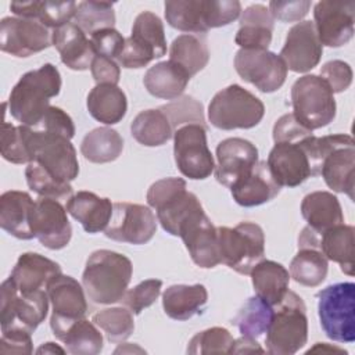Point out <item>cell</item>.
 <instances>
[{"label":"cell","mask_w":355,"mask_h":355,"mask_svg":"<svg viewBox=\"0 0 355 355\" xmlns=\"http://www.w3.org/2000/svg\"><path fill=\"white\" fill-rule=\"evenodd\" d=\"M61 75L53 64L24 73L12 87L7 105L11 116L21 125L35 128L46 115L50 98L58 96Z\"/></svg>","instance_id":"cell-1"},{"label":"cell","mask_w":355,"mask_h":355,"mask_svg":"<svg viewBox=\"0 0 355 355\" xmlns=\"http://www.w3.org/2000/svg\"><path fill=\"white\" fill-rule=\"evenodd\" d=\"M133 273L132 262L123 254L97 250L86 261L82 286L93 304L108 305L122 300Z\"/></svg>","instance_id":"cell-2"},{"label":"cell","mask_w":355,"mask_h":355,"mask_svg":"<svg viewBox=\"0 0 355 355\" xmlns=\"http://www.w3.org/2000/svg\"><path fill=\"white\" fill-rule=\"evenodd\" d=\"M147 202L155 209L162 229L179 236L182 226L204 212L197 196L187 190L182 178H165L153 183L147 191Z\"/></svg>","instance_id":"cell-3"},{"label":"cell","mask_w":355,"mask_h":355,"mask_svg":"<svg viewBox=\"0 0 355 355\" xmlns=\"http://www.w3.org/2000/svg\"><path fill=\"white\" fill-rule=\"evenodd\" d=\"M241 12L237 0H175L165 3L166 22L182 32L200 33L226 26Z\"/></svg>","instance_id":"cell-4"},{"label":"cell","mask_w":355,"mask_h":355,"mask_svg":"<svg viewBox=\"0 0 355 355\" xmlns=\"http://www.w3.org/2000/svg\"><path fill=\"white\" fill-rule=\"evenodd\" d=\"M308 340V318L304 300L288 290L275 305L273 316L266 331V352L272 355H293Z\"/></svg>","instance_id":"cell-5"},{"label":"cell","mask_w":355,"mask_h":355,"mask_svg":"<svg viewBox=\"0 0 355 355\" xmlns=\"http://www.w3.org/2000/svg\"><path fill=\"white\" fill-rule=\"evenodd\" d=\"M25 144L31 162L40 164L47 172L64 182H72L79 175L76 150L67 136L22 125Z\"/></svg>","instance_id":"cell-6"},{"label":"cell","mask_w":355,"mask_h":355,"mask_svg":"<svg viewBox=\"0 0 355 355\" xmlns=\"http://www.w3.org/2000/svg\"><path fill=\"white\" fill-rule=\"evenodd\" d=\"M265 114L263 103L240 85H230L219 90L208 105V119L222 130L251 129Z\"/></svg>","instance_id":"cell-7"},{"label":"cell","mask_w":355,"mask_h":355,"mask_svg":"<svg viewBox=\"0 0 355 355\" xmlns=\"http://www.w3.org/2000/svg\"><path fill=\"white\" fill-rule=\"evenodd\" d=\"M294 118L311 132L333 122L336 100L327 82L319 75H304L291 87Z\"/></svg>","instance_id":"cell-8"},{"label":"cell","mask_w":355,"mask_h":355,"mask_svg":"<svg viewBox=\"0 0 355 355\" xmlns=\"http://www.w3.org/2000/svg\"><path fill=\"white\" fill-rule=\"evenodd\" d=\"M220 262L237 273L250 275L251 269L263 259L265 234L254 222H240L234 227H216Z\"/></svg>","instance_id":"cell-9"},{"label":"cell","mask_w":355,"mask_h":355,"mask_svg":"<svg viewBox=\"0 0 355 355\" xmlns=\"http://www.w3.org/2000/svg\"><path fill=\"white\" fill-rule=\"evenodd\" d=\"M318 315L324 334L337 343L355 340V284H330L318 293Z\"/></svg>","instance_id":"cell-10"},{"label":"cell","mask_w":355,"mask_h":355,"mask_svg":"<svg viewBox=\"0 0 355 355\" xmlns=\"http://www.w3.org/2000/svg\"><path fill=\"white\" fill-rule=\"evenodd\" d=\"M0 293L1 331L18 329L33 333L46 319L50 302L46 290L22 294L8 277L1 283Z\"/></svg>","instance_id":"cell-11"},{"label":"cell","mask_w":355,"mask_h":355,"mask_svg":"<svg viewBox=\"0 0 355 355\" xmlns=\"http://www.w3.org/2000/svg\"><path fill=\"white\" fill-rule=\"evenodd\" d=\"M173 155L180 173L193 180L211 176L215 161L207 144V128L189 123L173 132Z\"/></svg>","instance_id":"cell-12"},{"label":"cell","mask_w":355,"mask_h":355,"mask_svg":"<svg viewBox=\"0 0 355 355\" xmlns=\"http://www.w3.org/2000/svg\"><path fill=\"white\" fill-rule=\"evenodd\" d=\"M46 291L53 311L50 327L53 334L62 341L68 329L76 320L85 318L87 312L86 293L78 280L62 273L54 276L47 283Z\"/></svg>","instance_id":"cell-13"},{"label":"cell","mask_w":355,"mask_h":355,"mask_svg":"<svg viewBox=\"0 0 355 355\" xmlns=\"http://www.w3.org/2000/svg\"><path fill=\"white\" fill-rule=\"evenodd\" d=\"M234 68L240 78L262 93L279 90L287 78V67L280 55L269 50H243L234 57Z\"/></svg>","instance_id":"cell-14"},{"label":"cell","mask_w":355,"mask_h":355,"mask_svg":"<svg viewBox=\"0 0 355 355\" xmlns=\"http://www.w3.org/2000/svg\"><path fill=\"white\" fill-rule=\"evenodd\" d=\"M155 230L157 216L148 207L133 202H115L104 233L111 240L140 245L148 243Z\"/></svg>","instance_id":"cell-15"},{"label":"cell","mask_w":355,"mask_h":355,"mask_svg":"<svg viewBox=\"0 0 355 355\" xmlns=\"http://www.w3.org/2000/svg\"><path fill=\"white\" fill-rule=\"evenodd\" d=\"M53 31L36 19L6 17L0 22V49L15 57H29L53 44Z\"/></svg>","instance_id":"cell-16"},{"label":"cell","mask_w":355,"mask_h":355,"mask_svg":"<svg viewBox=\"0 0 355 355\" xmlns=\"http://www.w3.org/2000/svg\"><path fill=\"white\" fill-rule=\"evenodd\" d=\"M67 208L58 200L40 197L35 201L31 214V227L35 237L49 250H61L68 245L72 227Z\"/></svg>","instance_id":"cell-17"},{"label":"cell","mask_w":355,"mask_h":355,"mask_svg":"<svg viewBox=\"0 0 355 355\" xmlns=\"http://www.w3.org/2000/svg\"><path fill=\"white\" fill-rule=\"evenodd\" d=\"M313 18L322 46L341 47L354 36L355 4L352 1H319L315 4Z\"/></svg>","instance_id":"cell-18"},{"label":"cell","mask_w":355,"mask_h":355,"mask_svg":"<svg viewBox=\"0 0 355 355\" xmlns=\"http://www.w3.org/2000/svg\"><path fill=\"white\" fill-rule=\"evenodd\" d=\"M323 54V46L319 42L313 22L301 21L290 28L286 36L280 57L287 69L298 73L313 69Z\"/></svg>","instance_id":"cell-19"},{"label":"cell","mask_w":355,"mask_h":355,"mask_svg":"<svg viewBox=\"0 0 355 355\" xmlns=\"http://www.w3.org/2000/svg\"><path fill=\"white\" fill-rule=\"evenodd\" d=\"M216 159L218 164L214 169L216 180L226 187H232L257 165L258 148L250 140L229 137L218 144Z\"/></svg>","instance_id":"cell-20"},{"label":"cell","mask_w":355,"mask_h":355,"mask_svg":"<svg viewBox=\"0 0 355 355\" xmlns=\"http://www.w3.org/2000/svg\"><path fill=\"white\" fill-rule=\"evenodd\" d=\"M179 237L197 266L209 269L220 263L216 227L205 212L186 222L179 232Z\"/></svg>","instance_id":"cell-21"},{"label":"cell","mask_w":355,"mask_h":355,"mask_svg":"<svg viewBox=\"0 0 355 355\" xmlns=\"http://www.w3.org/2000/svg\"><path fill=\"white\" fill-rule=\"evenodd\" d=\"M300 141L275 143L268 155V168L280 187L300 186L312 176L308 157Z\"/></svg>","instance_id":"cell-22"},{"label":"cell","mask_w":355,"mask_h":355,"mask_svg":"<svg viewBox=\"0 0 355 355\" xmlns=\"http://www.w3.org/2000/svg\"><path fill=\"white\" fill-rule=\"evenodd\" d=\"M326 184L337 193L354 200L355 186V143L349 140L334 147L322 161L320 173Z\"/></svg>","instance_id":"cell-23"},{"label":"cell","mask_w":355,"mask_h":355,"mask_svg":"<svg viewBox=\"0 0 355 355\" xmlns=\"http://www.w3.org/2000/svg\"><path fill=\"white\" fill-rule=\"evenodd\" d=\"M53 46L60 53L62 64L73 71H85L92 67L97 55L90 39L73 22L53 31Z\"/></svg>","instance_id":"cell-24"},{"label":"cell","mask_w":355,"mask_h":355,"mask_svg":"<svg viewBox=\"0 0 355 355\" xmlns=\"http://www.w3.org/2000/svg\"><path fill=\"white\" fill-rule=\"evenodd\" d=\"M229 189L239 205L257 207L273 200L282 187L272 178L266 161H258L245 178L237 180Z\"/></svg>","instance_id":"cell-25"},{"label":"cell","mask_w":355,"mask_h":355,"mask_svg":"<svg viewBox=\"0 0 355 355\" xmlns=\"http://www.w3.org/2000/svg\"><path fill=\"white\" fill-rule=\"evenodd\" d=\"M61 273V266L37 254L24 252L19 255L10 277L14 280L17 288L22 294H29L37 290H46L47 283Z\"/></svg>","instance_id":"cell-26"},{"label":"cell","mask_w":355,"mask_h":355,"mask_svg":"<svg viewBox=\"0 0 355 355\" xmlns=\"http://www.w3.org/2000/svg\"><path fill=\"white\" fill-rule=\"evenodd\" d=\"M275 18L263 4L248 6L241 11L234 42L243 50H268L272 42Z\"/></svg>","instance_id":"cell-27"},{"label":"cell","mask_w":355,"mask_h":355,"mask_svg":"<svg viewBox=\"0 0 355 355\" xmlns=\"http://www.w3.org/2000/svg\"><path fill=\"white\" fill-rule=\"evenodd\" d=\"M65 208L87 233L94 234L107 229L114 204L107 197H98L92 191L80 190L68 200Z\"/></svg>","instance_id":"cell-28"},{"label":"cell","mask_w":355,"mask_h":355,"mask_svg":"<svg viewBox=\"0 0 355 355\" xmlns=\"http://www.w3.org/2000/svg\"><path fill=\"white\" fill-rule=\"evenodd\" d=\"M35 201L26 191L8 190L0 197V226L19 240L35 237L31 227V214Z\"/></svg>","instance_id":"cell-29"},{"label":"cell","mask_w":355,"mask_h":355,"mask_svg":"<svg viewBox=\"0 0 355 355\" xmlns=\"http://www.w3.org/2000/svg\"><path fill=\"white\" fill-rule=\"evenodd\" d=\"M301 214L308 227L316 234L344 223V215L338 198L330 191H312L302 198Z\"/></svg>","instance_id":"cell-30"},{"label":"cell","mask_w":355,"mask_h":355,"mask_svg":"<svg viewBox=\"0 0 355 355\" xmlns=\"http://www.w3.org/2000/svg\"><path fill=\"white\" fill-rule=\"evenodd\" d=\"M190 78L182 67L168 60L150 67L144 73L143 83L151 96L175 100L183 94Z\"/></svg>","instance_id":"cell-31"},{"label":"cell","mask_w":355,"mask_h":355,"mask_svg":"<svg viewBox=\"0 0 355 355\" xmlns=\"http://www.w3.org/2000/svg\"><path fill=\"white\" fill-rule=\"evenodd\" d=\"M208 291L202 284H173L162 294L164 312L175 320H187L202 312Z\"/></svg>","instance_id":"cell-32"},{"label":"cell","mask_w":355,"mask_h":355,"mask_svg":"<svg viewBox=\"0 0 355 355\" xmlns=\"http://www.w3.org/2000/svg\"><path fill=\"white\" fill-rule=\"evenodd\" d=\"M89 114L98 122L115 125L122 121L128 111L126 94L112 83H98L87 94Z\"/></svg>","instance_id":"cell-33"},{"label":"cell","mask_w":355,"mask_h":355,"mask_svg":"<svg viewBox=\"0 0 355 355\" xmlns=\"http://www.w3.org/2000/svg\"><path fill=\"white\" fill-rule=\"evenodd\" d=\"M255 295L275 306L288 291L290 273L279 262L270 259L259 261L250 272Z\"/></svg>","instance_id":"cell-34"},{"label":"cell","mask_w":355,"mask_h":355,"mask_svg":"<svg viewBox=\"0 0 355 355\" xmlns=\"http://www.w3.org/2000/svg\"><path fill=\"white\" fill-rule=\"evenodd\" d=\"M75 1H12L10 10L19 18L36 19L49 29H57L73 19Z\"/></svg>","instance_id":"cell-35"},{"label":"cell","mask_w":355,"mask_h":355,"mask_svg":"<svg viewBox=\"0 0 355 355\" xmlns=\"http://www.w3.org/2000/svg\"><path fill=\"white\" fill-rule=\"evenodd\" d=\"M354 226L341 223L318 234L316 250L327 261L337 262L348 276L354 275Z\"/></svg>","instance_id":"cell-36"},{"label":"cell","mask_w":355,"mask_h":355,"mask_svg":"<svg viewBox=\"0 0 355 355\" xmlns=\"http://www.w3.org/2000/svg\"><path fill=\"white\" fill-rule=\"evenodd\" d=\"M122 136L115 129L107 126L96 128L86 133L80 144L82 155L94 164L112 162L122 154Z\"/></svg>","instance_id":"cell-37"},{"label":"cell","mask_w":355,"mask_h":355,"mask_svg":"<svg viewBox=\"0 0 355 355\" xmlns=\"http://www.w3.org/2000/svg\"><path fill=\"white\" fill-rule=\"evenodd\" d=\"M130 133L137 143L157 147L165 144L173 136V129L166 115L158 108L139 112L130 123Z\"/></svg>","instance_id":"cell-38"},{"label":"cell","mask_w":355,"mask_h":355,"mask_svg":"<svg viewBox=\"0 0 355 355\" xmlns=\"http://www.w3.org/2000/svg\"><path fill=\"white\" fill-rule=\"evenodd\" d=\"M169 60L182 67L190 76H194L207 67L209 61V50L204 39L191 33H184L172 42Z\"/></svg>","instance_id":"cell-39"},{"label":"cell","mask_w":355,"mask_h":355,"mask_svg":"<svg viewBox=\"0 0 355 355\" xmlns=\"http://www.w3.org/2000/svg\"><path fill=\"white\" fill-rule=\"evenodd\" d=\"M272 316L273 306L255 295L247 300L232 323L239 329L241 336L258 340L266 334Z\"/></svg>","instance_id":"cell-40"},{"label":"cell","mask_w":355,"mask_h":355,"mask_svg":"<svg viewBox=\"0 0 355 355\" xmlns=\"http://www.w3.org/2000/svg\"><path fill=\"white\" fill-rule=\"evenodd\" d=\"M329 261L315 248H300L290 263V276L300 284L316 287L327 276Z\"/></svg>","instance_id":"cell-41"},{"label":"cell","mask_w":355,"mask_h":355,"mask_svg":"<svg viewBox=\"0 0 355 355\" xmlns=\"http://www.w3.org/2000/svg\"><path fill=\"white\" fill-rule=\"evenodd\" d=\"M62 343L72 355H97L103 349V334L93 320L82 318L68 329Z\"/></svg>","instance_id":"cell-42"},{"label":"cell","mask_w":355,"mask_h":355,"mask_svg":"<svg viewBox=\"0 0 355 355\" xmlns=\"http://www.w3.org/2000/svg\"><path fill=\"white\" fill-rule=\"evenodd\" d=\"M92 320L105 333L110 343H123L135 330L133 313L126 306L105 308L94 313Z\"/></svg>","instance_id":"cell-43"},{"label":"cell","mask_w":355,"mask_h":355,"mask_svg":"<svg viewBox=\"0 0 355 355\" xmlns=\"http://www.w3.org/2000/svg\"><path fill=\"white\" fill-rule=\"evenodd\" d=\"M25 178L29 189L40 197L53 200H69L72 194V186L69 182H64L47 172L40 164L32 161L25 169Z\"/></svg>","instance_id":"cell-44"},{"label":"cell","mask_w":355,"mask_h":355,"mask_svg":"<svg viewBox=\"0 0 355 355\" xmlns=\"http://www.w3.org/2000/svg\"><path fill=\"white\" fill-rule=\"evenodd\" d=\"M73 24L85 33H94L100 29L114 28L115 12L114 4L105 1H80L73 17Z\"/></svg>","instance_id":"cell-45"},{"label":"cell","mask_w":355,"mask_h":355,"mask_svg":"<svg viewBox=\"0 0 355 355\" xmlns=\"http://www.w3.org/2000/svg\"><path fill=\"white\" fill-rule=\"evenodd\" d=\"M132 37L139 40L140 43L150 47L155 58H161L166 53V39H165V31L164 24L161 18L151 12V11H143L140 12L132 26Z\"/></svg>","instance_id":"cell-46"},{"label":"cell","mask_w":355,"mask_h":355,"mask_svg":"<svg viewBox=\"0 0 355 355\" xmlns=\"http://www.w3.org/2000/svg\"><path fill=\"white\" fill-rule=\"evenodd\" d=\"M234 338L225 327H211L198 331L189 341L187 354H232Z\"/></svg>","instance_id":"cell-47"},{"label":"cell","mask_w":355,"mask_h":355,"mask_svg":"<svg viewBox=\"0 0 355 355\" xmlns=\"http://www.w3.org/2000/svg\"><path fill=\"white\" fill-rule=\"evenodd\" d=\"M159 110L169 119L173 132L189 123H198L207 128L202 104L191 96H182L178 100L159 107Z\"/></svg>","instance_id":"cell-48"},{"label":"cell","mask_w":355,"mask_h":355,"mask_svg":"<svg viewBox=\"0 0 355 355\" xmlns=\"http://www.w3.org/2000/svg\"><path fill=\"white\" fill-rule=\"evenodd\" d=\"M1 157L12 164H29V155L25 144L22 125L14 126L12 123L3 121L1 123Z\"/></svg>","instance_id":"cell-49"},{"label":"cell","mask_w":355,"mask_h":355,"mask_svg":"<svg viewBox=\"0 0 355 355\" xmlns=\"http://www.w3.org/2000/svg\"><path fill=\"white\" fill-rule=\"evenodd\" d=\"M162 282L158 279H147L140 282L130 290H126L121 302L133 313L139 315L144 308L153 305L161 294Z\"/></svg>","instance_id":"cell-50"},{"label":"cell","mask_w":355,"mask_h":355,"mask_svg":"<svg viewBox=\"0 0 355 355\" xmlns=\"http://www.w3.org/2000/svg\"><path fill=\"white\" fill-rule=\"evenodd\" d=\"M153 60H155L154 51L132 36L125 39L123 49L119 53V55L116 57L118 64L128 69L143 68Z\"/></svg>","instance_id":"cell-51"},{"label":"cell","mask_w":355,"mask_h":355,"mask_svg":"<svg viewBox=\"0 0 355 355\" xmlns=\"http://www.w3.org/2000/svg\"><path fill=\"white\" fill-rule=\"evenodd\" d=\"M90 42L97 55L116 58L123 49L125 37L115 28L100 29L90 35Z\"/></svg>","instance_id":"cell-52"},{"label":"cell","mask_w":355,"mask_h":355,"mask_svg":"<svg viewBox=\"0 0 355 355\" xmlns=\"http://www.w3.org/2000/svg\"><path fill=\"white\" fill-rule=\"evenodd\" d=\"M320 76L327 82L333 93H341L352 83V69L349 64L341 60L326 62L320 68Z\"/></svg>","instance_id":"cell-53"},{"label":"cell","mask_w":355,"mask_h":355,"mask_svg":"<svg viewBox=\"0 0 355 355\" xmlns=\"http://www.w3.org/2000/svg\"><path fill=\"white\" fill-rule=\"evenodd\" d=\"M312 132L302 126L293 114H284L282 115L275 126H273V140L275 143H297L308 136H311Z\"/></svg>","instance_id":"cell-54"},{"label":"cell","mask_w":355,"mask_h":355,"mask_svg":"<svg viewBox=\"0 0 355 355\" xmlns=\"http://www.w3.org/2000/svg\"><path fill=\"white\" fill-rule=\"evenodd\" d=\"M35 129L58 133V135L67 136L68 139H72L75 135V125L72 118L64 110L54 105H51L47 110L46 115L39 122V125L35 126Z\"/></svg>","instance_id":"cell-55"},{"label":"cell","mask_w":355,"mask_h":355,"mask_svg":"<svg viewBox=\"0 0 355 355\" xmlns=\"http://www.w3.org/2000/svg\"><path fill=\"white\" fill-rule=\"evenodd\" d=\"M32 333L18 329L1 331L0 352L1 354H32Z\"/></svg>","instance_id":"cell-56"},{"label":"cell","mask_w":355,"mask_h":355,"mask_svg":"<svg viewBox=\"0 0 355 355\" xmlns=\"http://www.w3.org/2000/svg\"><path fill=\"white\" fill-rule=\"evenodd\" d=\"M268 8L275 19L283 22H297L308 14L311 1H270Z\"/></svg>","instance_id":"cell-57"},{"label":"cell","mask_w":355,"mask_h":355,"mask_svg":"<svg viewBox=\"0 0 355 355\" xmlns=\"http://www.w3.org/2000/svg\"><path fill=\"white\" fill-rule=\"evenodd\" d=\"M92 76L96 80V83H112L116 85L119 82V76H121V69L118 67V64L108 57H103V55H96L92 67Z\"/></svg>","instance_id":"cell-58"},{"label":"cell","mask_w":355,"mask_h":355,"mask_svg":"<svg viewBox=\"0 0 355 355\" xmlns=\"http://www.w3.org/2000/svg\"><path fill=\"white\" fill-rule=\"evenodd\" d=\"M251 352H265V349L261 348L257 340L241 336L239 340H234L233 351L232 354H251Z\"/></svg>","instance_id":"cell-59"},{"label":"cell","mask_w":355,"mask_h":355,"mask_svg":"<svg viewBox=\"0 0 355 355\" xmlns=\"http://www.w3.org/2000/svg\"><path fill=\"white\" fill-rule=\"evenodd\" d=\"M36 352H37V354H55V352H58V354H65V349L61 348V347H58V345L54 344V343H46V344L40 345V347L36 349Z\"/></svg>","instance_id":"cell-60"}]
</instances>
